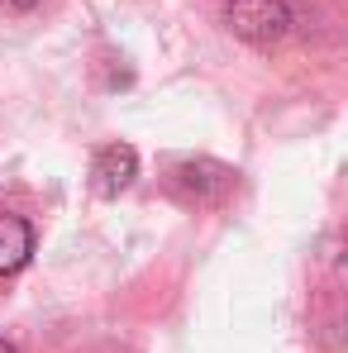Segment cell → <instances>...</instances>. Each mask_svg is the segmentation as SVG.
Here are the masks:
<instances>
[{"label":"cell","mask_w":348,"mask_h":353,"mask_svg":"<svg viewBox=\"0 0 348 353\" xmlns=\"http://www.w3.org/2000/svg\"><path fill=\"white\" fill-rule=\"evenodd\" d=\"M225 19L238 39H248L258 48H272L291 34L287 0H225Z\"/></svg>","instance_id":"1"},{"label":"cell","mask_w":348,"mask_h":353,"mask_svg":"<svg viewBox=\"0 0 348 353\" xmlns=\"http://www.w3.org/2000/svg\"><path fill=\"white\" fill-rule=\"evenodd\" d=\"M134 176H139V153H134L129 143H105V148L96 153V163H91V186H96V196H119V191H129Z\"/></svg>","instance_id":"2"},{"label":"cell","mask_w":348,"mask_h":353,"mask_svg":"<svg viewBox=\"0 0 348 353\" xmlns=\"http://www.w3.org/2000/svg\"><path fill=\"white\" fill-rule=\"evenodd\" d=\"M29 253H34V230H29V220L0 215V277L19 272V268L29 263Z\"/></svg>","instance_id":"3"},{"label":"cell","mask_w":348,"mask_h":353,"mask_svg":"<svg viewBox=\"0 0 348 353\" xmlns=\"http://www.w3.org/2000/svg\"><path fill=\"white\" fill-rule=\"evenodd\" d=\"M5 10H29V5H39V0H0Z\"/></svg>","instance_id":"4"},{"label":"cell","mask_w":348,"mask_h":353,"mask_svg":"<svg viewBox=\"0 0 348 353\" xmlns=\"http://www.w3.org/2000/svg\"><path fill=\"white\" fill-rule=\"evenodd\" d=\"M0 353H14V344H5V339H0Z\"/></svg>","instance_id":"5"}]
</instances>
